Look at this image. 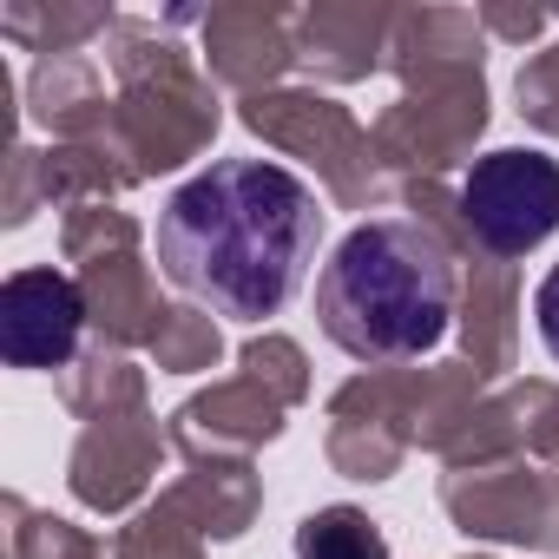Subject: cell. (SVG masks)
Wrapping results in <instances>:
<instances>
[{
  "label": "cell",
  "mask_w": 559,
  "mask_h": 559,
  "mask_svg": "<svg viewBox=\"0 0 559 559\" xmlns=\"http://www.w3.org/2000/svg\"><path fill=\"white\" fill-rule=\"evenodd\" d=\"M237 369H243V376H257L263 389H276L290 408H304V402H310V356H304L290 336H276V330L250 336V343L237 349Z\"/></svg>",
  "instance_id": "cb8c5ba5"
},
{
  "label": "cell",
  "mask_w": 559,
  "mask_h": 559,
  "mask_svg": "<svg viewBox=\"0 0 559 559\" xmlns=\"http://www.w3.org/2000/svg\"><path fill=\"white\" fill-rule=\"evenodd\" d=\"M421 369H362L330 395L323 454L343 480H389L415 448Z\"/></svg>",
  "instance_id": "9c48e42d"
},
{
  "label": "cell",
  "mask_w": 559,
  "mask_h": 559,
  "mask_svg": "<svg viewBox=\"0 0 559 559\" xmlns=\"http://www.w3.org/2000/svg\"><path fill=\"white\" fill-rule=\"evenodd\" d=\"M389 73L402 80L395 106L369 126L382 178L421 185L474 158L493 106H487V34L474 8H402L389 40Z\"/></svg>",
  "instance_id": "3957f363"
},
{
  "label": "cell",
  "mask_w": 559,
  "mask_h": 559,
  "mask_svg": "<svg viewBox=\"0 0 559 559\" xmlns=\"http://www.w3.org/2000/svg\"><path fill=\"white\" fill-rule=\"evenodd\" d=\"M389 0H317L297 14V67H310L323 86H356L369 73H389V40H395Z\"/></svg>",
  "instance_id": "9a60e30c"
},
{
  "label": "cell",
  "mask_w": 559,
  "mask_h": 559,
  "mask_svg": "<svg viewBox=\"0 0 559 559\" xmlns=\"http://www.w3.org/2000/svg\"><path fill=\"white\" fill-rule=\"evenodd\" d=\"M513 99H520V119L546 139H559V47L533 53L513 80Z\"/></svg>",
  "instance_id": "d4e9b609"
},
{
  "label": "cell",
  "mask_w": 559,
  "mask_h": 559,
  "mask_svg": "<svg viewBox=\"0 0 559 559\" xmlns=\"http://www.w3.org/2000/svg\"><path fill=\"white\" fill-rule=\"evenodd\" d=\"M60 402L80 415V421H99V415H126V408H145V369H132L126 349H106V343H86V356L60 376Z\"/></svg>",
  "instance_id": "d6986e66"
},
{
  "label": "cell",
  "mask_w": 559,
  "mask_h": 559,
  "mask_svg": "<svg viewBox=\"0 0 559 559\" xmlns=\"http://www.w3.org/2000/svg\"><path fill=\"white\" fill-rule=\"evenodd\" d=\"M40 211V185H34V145H8V198H0V224L21 230Z\"/></svg>",
  "instance_id": "484cf974"
},
{
  "label": "cell",
  "mask_w": 559,
  "mask_h": 559,
  "mask_svg": "<svg viewBox=\"0 0 559 559\" xmlns=\"http://www.w3.org/2000/svg\"><path fill=\"white\" fill-rule=\"evenodd\" d=\"M27 112L53 139H119L112 132V99H106L99 67L86 53L34 60V73H27Z\"/></svg>",
  "instance_id": "e0dca14e"
},
{
  "label": "cell",
  "mask_w": 559,
  "mask_h": 559,
  "mask_svg": "<svg viewBox=\"0 0 559 559\" xmlns=\"http://www.w3.org/2000/svg\"><path fill=\"white\" fill-rule=\"evenodd\" d=\"M106 552H112V559H204V533L158 493L152 507H139V513L112 533Z\"/></svg>",
  "instance_id": "7402d4cb"
},
{
  "label": "cell",
  "mask_w": 559,
  "mask_h": 559,
  "mask_svg": "<svg viewBox=\"0 0 559 559\" xmlns=\"http://www.w3.org/2000/svg\"><path fill=\"white\" fill-rule=\"evenodd\" d=\"M297 559H389V539H382V526H376L362 507L336 500V507L304 513V526H297Z\"/></svg>",
  "instance_id": "ffe728a7"
},
{
  "label": "cell",
  "mask_w": 559,
  "mask_h": 559,
  "mask_svg": "<svg viewBox=\"0 0 559 559\" xmlns=\"http://www.w3.org/2000/svg\"><path fill=\"white\" fill-rule=\"evenodd\" d=\"M8 552L14 559H106V546L86 533V526H73V520H60V513H34L21 493H8Z\"/></svg>",
  "instance_id": "603a6c76"
},
{
  "label": "cell",
  "mask_w": 559,
  "mask_h": 559,
  "mask_svg": "<svg viewBox=\"0 0 559 559\" xmlns=\"http://www.w3.org/2000/svg\"><path fill=\"white\" fill-rule=\"evenodd\" d=\"M243 132H257L263 145L304 158L323 191L343 204V211H369L382 198V165H376V139L356 126L349 106H336L330 93L317 86H276V93H250L237 106Z\"/></svg>",
  "instance_id": "8992f818"
},
{
  "label": "cell",
  "mask_w": 559,
  "mask_h": 559,
  "mask_svg": "<svg viewBox=\"0 0 559 559\" xmlns=\"http://www.w3.org/2000/svg\"><path fill=\"white\" fill-rule=\"evenodd\" d=\"M145 356H152L165 376H198V369H217V362H224V330H217L211 310H198V304H171Z\"/></svg>",
  "instance_id": "44dd1931"
},
{
  "label": "cell",
  "mask_w": 559,
  "mask_h": 559,
  "mask_svg": "<svg viewBox=\"0 0 559 559\" xmlns=\"http://www.w3.org/2000/svg\"><path fill=\"white\" fill-rule=\"evenodd\" d=\"M284 415H290L284 395L237 369V376H224V382H211V389H198V395H185L171 408V448L185 461H198V454L250 461L257 448H270L276 435H284Z\"/></svg>",
  "instance_id": "5bb4252c"
},
{
  "label": "cell",
  "mask_w": 559,
  "mask_h": 559,
  "mask_svg": "<svg viewBox=\"0 0 559 559\" xmlns=\"http://www.w3.org/2000/svg\"><path fill=\"white\" fill-rule=\"evenodd\" d=\"M461 559H487V552H461Z\"/></svg>",
  "instance_id": "f1b7e54d"
},
{
  "label": "cell",
  "mask_w": 559,
  "mask_h": 559,
  "mask_svg": "<svg viewBox=\"0 0 559 559\" xmlns=\"http://www.w3.org/2000/svg\"><path fill=\"white\" fill-rule=\"evenodd\" d=\"M171 448V428H158L152 408H126V415H99L80 428L73 461H67V487L86 513H126L139 507V493L158 480V461Z\"/></svg>",
  "instance_id": "8fae6325"
},
{
  "label": "cell",
  "mask_w": 559,
  "mask_h": 559,
  "mask_svg": "<svg viewBox=\"0 0 559 559\" xmlns=\"http://www.w3.org/2000/svg\"><path fill=\"white\" fill-rule=\"evenodd\" d=\"M526 454L539 467H559V382H546V376L493 389L467 415V428L454 435L441 467H500V461H526Z\"/></svg>",
  "instance_id": "4fadbf2b"
},
{
  "label": "cell",
  "mask_w": 559,
  "mask_h": 559,
  "mask_svg": "<svg viewBox=\"0 0 559 559\" xmlns=\"http://www.w3.org/2000/svg\"><path fill=\"white\" fill-rule=\"evenodd\" d=\"M441 513L467 539L559 552V467H526V461L448 467L441 474Z\"/></svg>",
  "instance_id": "ba28073f"
},
{
  "label": "cell",
  "mask_w": 559,
  "mask_h": 559,
  "mask_svg": "<svg viewBox=\"0 0 559 559\" xmlns=\"http://www.w3.org/2000/svg\"><path fill=\"white\" fill-rule=\"evenodd\" d=\"M60 257L73 263V284L86 297L93 343L152 349L171 304H158V290H152V270L139 250V217L119 204H80L60 224Z\"/></svg>",
  "instance_id": "5b68a950"
},
{
  "label": "cell",
  "mask_w": 559,
  "mask_h": 559,
  "mask_svg": "<svg viewBox=\"0 0 559 559\" xmlns=\"http://www.w3.org/2000/svg\"><path fill=\"white\" fill-rule=\"evenodd\" d=\"M297 14L304 8H276V0H224V8H204L198 21V60L217 86L230 93H276L297 67Z\"/></svg>",
  "instance_id": "7c38bea8"
},
{
  "label": "cell",
  "mask_w": 559,
  "mask_h": 559,
  "mask_svg": "<svg viewBox=\"0 0 559 559\" xmlns=\"http://www.w3.org/2000/svg\"><path fill=\"white\" fill-rule=\"evenodd\" d=\"M86 297L73 284V270L60 263H27L0 284V356L8 369H73L86 349Z\"/></svg>",
  "instance_id": "30bf717a"
},
{
  "label": "cell",
  "mask_w": 559,
  "mask_h": 559,
  "mask_svg": "<svg viewBox=\"0 0 559 559\" xmlns=\"http://www.w3.org/2000/svg\"><path fill=\"white\" fill-rule=\"evenodd\" d=\"M323 237L317 191L263 158H217L158 211V270L211 317L263 323L297 290Z\"/></svg>",
  "instance_id": "6da1fadb"
},
{
  "label": "cell",
  "mask_w": 559,
  "mask_h": 559,
  "mask_svg": "<svg viewBox=\"0 0 559 559\" xmlns=\"http://www.w3.org/2000/svg\"><path fill=\"white\" fill-rule=\"evenodd\" d=\"M165 500L204 533V539H243L263 513V474L237 454H198L165 487Z\"/></svg>",
  "instance_id": "2e32d148"
},
{
  "label": "cell",
  "mask_w": 559,
  "mask_h": 559,
  "mask_svg": "<svg viewBox=\"0 0 559 559\" xmlns=\"http://www.w3.org/2000/svg\"><path fill=\"white\" fill-rule=\"evenodd\" d=\"M112 27H119L112 8H73V0H8L0 8V34L27 53H40V60L80 53L86 40H106Z\"/></svg>",
  "instance_id": "ac0fdd59"
},
{
  "label": "cell",
  "mask_w": 559,
  "mask_h": 559,
  "mask_svg": "<svg viewBox=\"0 0 559 559\" xmlns=\"http://www.w3.org/2000/svg\"><path fill=\"white\" fill-rule=\"evenodd\" d=\"M106 67L119 73L112 132H119V152L132 158L139 185L185 171L198 152H211V139L224 126L217 80L198 67V53L178 40V27L119 14V27L106 34Z\"/></svg>",
  "instance_id": "277c9868"
},
{
  "label": "cell",
  "mask_w": 559,
  "mask_h": 559,
  "mask_svg": "<svg viewBox=\"0 0 559 559\" xmlns=\"http://www.w3.org/2000/svg\"><path fill=\"white\" fill-rule=\"evenodd\" d=\"M533 323H539V343H546V356L559 362V263L539 276V290H533Z\"/></svg>",
  "instance_id": "83f0119b"
},
{
  "label": "cell",
  "mask_w": 559,
  "mask_h": 559,
  "mask_svg": "<svg viewBox=\"0 0 559 559\" xmlns=\"http://www.w3.org/2000/svg\"><path fill=\"white\" fill-rule=\"evenodd\" d=\"M454 198H461L467 237L487 257L513 263L559 230V158L526 152V145H500V152L467 165Z\"/></svg>",
  "instance_id": "52a82bcc"
},
{
  "label": "cell",
  "mask_w": 559,
  "mask_h": 559,
  "mask_svg": "<svg viewBox=\"0 0 559 559\" xmlns=\"http://www.w3.org/2000/svg\"><path fill=\"white\" fill-rule=\"evenodd\" d=\"M454 317H461V270L441 230H428L421 217L356 224L317 276V323L362 369L421 362Z\"/></svg>",
  "instance_id": "7a4b0ae2"
},
{
  "label": "cell",
  "mask_w": 559,
  "mask_h": 559,
  "mask_svg": "<svg viewBox=\"0 0 559 559\" xmlns=\"http://www.w3.org/2000/svg\"><path fill=\"white\" fill-rule=\"evenodd\" d=\"M474 14H480V34H493V40H507V47L539 40L546 21H552V14H539V8H500V0H487V8H474Z\"/></svg>",
  "instance_id": "4316f807"
}]
</instances>
